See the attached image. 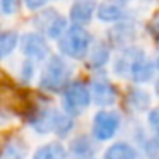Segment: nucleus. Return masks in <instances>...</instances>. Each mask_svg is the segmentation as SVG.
<instances>
[{
  "label": "nucleus",
  "mask_w": 159,
  "mask_h": 159,
  "mask_svg": "<svg viewBox=\"0 0 159 159\" xmlns=\"http://www.w3.org/2000/svg\"><path fill=\"white\" fill-rule=\"evenodd\" d=\"M111 57V46L108 45V41H93L89 52L86 55L87 65L94 70H101L104 65H108Z\"/></svg>",
  "instance_id": "obj_12"
},
{
  "label": "nucleus",
  "mask_w": 159,
  "mask_h": 159,
  "mask_svg": "<svg viewBox=\"0 0 159 159\" xmlns=\"http://www.w3.org/2000/svg\"><path fill=\"white\" fill-rule=\"evenodd\" d=\"M137 33H135V26L128 21H120L115 22V26L108 31V45L116 46V48H127V46L134 45Z\"/></svg>",
  "instance_id": "obj_10"
},
{
  "label": "nucleus",
  "mask_w": 159,
  "mask_h": 159,
  "mask_svg": "<svg viewBox=\"0 0 159 159\" xmlns=\"http://www.w3.org/2000/svg\"><path fill=\"white\" fill-rule=\"evenodd\" d=\"M21 7V0H0V14L14 16Z\"/></svg>",
  "instance_id": "obj_20"
},
{
  "label": "nucleus",
  "mask_w": 159,
  "mask_h": 159,
  "mask_svg": "<svg viewBox=\"0 0 159 159\" xmlns=\"http://www.w3.org/2000/svg\"><path fill=\"white\" fill-rule=\"evenodd\" d=\"M89 93H91V101L96 103L98 106H103V108L115 104L118 99L116 87L110 82V79H108L101 70H98V74L93 77V80H91Z\"/></svg>",
  "instance_id": "obj_8"
},
{
  "label": "nucleus",
  "mask_w": 159,
  "mask_h": 159,
  "mask_svg": "<svg viewBox=\"0 0 159 159\" xmlns=\"http://www.w3.org/2000/svg\"><path fill=\"white\" fill-rule=\"evenodd\" d=\"M19 45V34L16 31H0V60L9 57Z\"/></svg>",
  "instance_id": "obj_19"
},
{
  "label": "nucleus",
  "mask_w": 159,
  "mask_h": 159,
  "mask_svg": "<svg viewBox=\"0 0 159 159\" xmlns=\"http://www.w3.org/2000/svg\"><path fill=\"white\" fill-rule=\"evenodd\" d=\"M156 69H157V72H159V55H157V62H156Z\"/></svg>",
  "instance_id": "obj_25"
},
{
  "label": "nucleus",
  "mask_w": 159,
  "mask_h": 159,
  "mask_svg": "<svg viewBox=\"0 0 159 159\" xmlns=\"http://www.w3.org/2000/svg\"><path fill=\"white\" fill-rule=\"evenodd\" d=\"M104 159H139V152L130 142H115L104 151Z\"/></svg>",
  "instance_id": "obj_17"
},
{
  "label": "nucleus",
  "mask_w": 159,
  "mask_h": 159,
  "mask_svg": "<svg viewBox=\"0 0 159 159\" xmlns=\"http://www.w3.org/2000/svg\"><path fill=\"white\" fill-rule=\"evenodd\" d=\"M147 121H149V125H151V127L154 128V130H159V106L149 111V115H147Z\"/></svg>",
  "instance_id": "obj_22"
},
{
  "label": "nucleus",
  "mask_w": 159,
  "mask_h": 159,
  "mask_svg": "<svg viewBox=\"0 0 159 159\" xmlns=\"http://www.w3.org/2000/svg\"><path fill=\"white\" fill-rule=\"evenodd\" d=\"M156 65L151 62L144 50L139 46H127L113 63V72L118 77H128L135 84H147L154 77Z\"/></svg>",
  "instance_id": "obj_1"
},
{
  "label": "nucleus",
  "mask_w": 159,
  "mask_h": 159,
  "mask_svg": "<svg viewBox=\"0 0 159 159\" xmlns=\"http://www.w3.org/2000/svg\"><path fill=\"white\" fill-rule=\"evenodd\" d=\"M86 159H93V157H86Z\"/></svg>",
  "instance_id": "obj_26"
},
{
  "label": "nucleus",
  "mask_w": 159,
  "mask_h": 159,
  "mask_svg": "<svg viewBox=\"0 0 159 159\" xmlns=\"http://www.w3.org/2000/svg\"><path fill=\"white\" fill-rule=\"evenodd\" d=\"M72 79V67L63 55H50L45 60V67L39 75V89L58 94L67 87Z\"/></svg>",
  "instance_id": "obj_3"
},
{
  "label": "nucleus",
  "mask_w": 159,
  "mask_h": 159,
  "mask_svg": "<svg viewBox=\"0 0 159 159\" xmlns=\"http://www.w3.org/2000/svg\"><path fill=\"white\" fill-rule=\"evenodd\" d=\"M93 45V34L86 29V26L70 24L58 38V50L65 58L82 60L86 58Z\"/></svg>",
  "instance_id": "obj_4"
},
{
  "label": "nucleus",
  "mask_w": 159,
  "mask_h": 159,
  "mask_svg": "<svg viewBox=\"0 0 159 159\" xmlns=\"http://www.w3.org/2000/svg\"><path fill=\"white\" fill-rule=\"evenodd\" d=\"M69 149L58 140H52L38 147L33 154V159H67Z\"/></svg>",
  "instance_id": "obj_16"
},
{
  "label": "nucleus",
  "mask_w": 159,
  "mask_h": 159,
  "mask_svg": "<svg viewBox=\"0 0 159 159\" xmlns=\"http://www.w3.org/2000/svg\"><path fill=\"white\" fill-rule=\"evenodd\" d=\"M96 2L94 0H74L72 7L69 12V19L72 24H80L86 26L93 21L96 14Z\"/></svg>",
  "instance_id": "obj_11"
},
{
  "label": "nucleus",
  "mask_w": 159,
  "mask_h": 159,
  "mask_svg": "<svg viewBox=\"0 0 159 159\" xmlns=\"http://www.w3.org/2000/svg\"><path fill=\"white\" fill-rule=\"evenodd\" d=\"M48 0H24V5L29 11H39V9L46 7Z\"/></svg>",
  "instance_id": "obj_23"
},
{
  "label": "nucleus",
  "mask_w": 159,
  "mask_h": 159,
  "mask_svg": "<svg viewBox=\"0 0 159 159\" xmlns=\"http://www.w3.org/2000/svg\"><path fill=\"white\" fill-rule=\"evenodd\" d=\"M28 123L38 134H55L58 137H65L74 128V116L65 111H58L50 106H39L31 110L28 116Z\"/></svg>",
  "instance_id": "obj_2"
},
{
  "label": "nucleus",
  "mask_w": 159,
  "mask_h": 159,
  "mask_svg": "<svg viewBox=\"0 0 159 159\" xmlns=\"http://www.w3.org/2000/svg\"><path fill=\"white\" fill-rule=\"evenodd\" d=\"M0 16H2V14H0Z\"/></svg>",
  "instance_id": "obj_27"
},
{
  "label": "nucleus",
  "mask_w": 159,
  "mask_h": 159,
  "mask_svg": "<svg viewBox=\"0 0 159 159\" xmlns=\"http://www.w3.org/2000/svg\"><path fill=\"white\" fill-rule=\"evenodd\" d=\"M21 75H22V79L28 80V82L31 80V77L34 75V62H33V60H29V58L24 60L22 69H21Z\"/></svg>",
  "instance_id": "obj_21"
},
{
  "label": "nucleus",
  "mask_w": 159,
  "mask_h": 159,
  "mask_svg": "<svg viewBox=\"0 0 159 159\" xmlns=\"http://www.w3.org/2000/svg\"><path fill=\"white\" fill-rule=\"evenodd\" d=\"M121 125V115L115 110H101L93 118V139L106 142L116 135Z\"/></svg>",
  "instance_id": "obj_7"
},
{
  "label": "nucleus",
  "mask_w": 159,
  "mask_h": 159,
  "mask_svg": "<svg viewBox=\"0 0 159 159\" xmlns=\"http://www.w3.org/2000/svg\"><path fill=\"white\" fill-rule=\"evenodd\" d=\"M33 24H34L36 31L41 33L43 36H46V38H50V39H58L60 36H62V33L67 29L69 21H67V17H63L58 11H55V9L43 7V9H39V12L36 14Z\"/></svg>",
  "instance_id": "obj_6"
},
{
  "label": "nucleus",
  "mask_w": 159,
  "mask_h": 159,
  "mask_svg": "<svg viewBox=\"0 0 159 159\" xmlns=\"http://www.w3.org/2000/svg\"><path fill=\"white\" fill-rule=\"evenodd\" d=\"M127 106L130 108L134 113H142L147 111L151 106V94L147 91H144L142 87H130L127 91Z\"/></svg>",
  "instance_id": "obj_14"
},
{
  "label": "nucleus",
  "mask_w": 159,
  "mask_h": 159,
  "mask_svg": "<svg viewBox=\"0 0 159 159\" xmlns=\"http://www.w3.org/2000/svg\"><path fill=\"white\" fill-rule=\"evenodd\" d=\"M19 46L26 58L33 62H45L50 57V45L41 33H26L19 36Z\"/></svg>",
  "instance_id": "obj_9"
},
{
  "label": "nucleus",
  "mask_w": 159,
  "mask_h": 159,
  "mask_svg": "<svg viewBox=\"0 0 159 159\" xmlns=\"http://www.w3.org/2000/svg\"><path fill=\"white\" fill-rule=\"evenodd\" d=\"M152 142H154V145L159 149V130H156V134H154V137H152Z\"/></svg>",
  "instance_id": "obj_24"
},
{
  "label": "nucleus",
  "mask_w": 159,
  "mask_h": 159,
  "mask_svg": "<svg viewBox=\"0 0 159 159\" xmlns=\"http://www.w3.org/2000/svg\"><path fill=\"white\" fill-rule=\"evenodd\" d=\"M96 17L101 22L115 24V22L127 19V12H125L123 5L116 4V2H103L96 7Z\"/></svg>",
  "instance_id": "obj_13"
},
{
  "label": "nucleus",
  "mask_w": 159,
  "mask_h": 159,
  "mask_svg": "<svg viewBox=\"0 0 159 159\" xmlns=\"http://www.w3.org/2000/svg\"><path fill=\"white\" fill-rule=\"evenodd\" d=\"M94 139L87 137V135H79L75 137L69 145V152L77 159H86V157H93L96 154V144Z\"/></svg>",
  "instance_id": "obj_15"
},
{
  "label": "nucleus",
  "mask_w": 159,
  "mask_h": 159,
  "mask_svg": "<svg viewBox=\"0 0 159 159\" xmlns=\"http://www.w3.org/2000/svg\"><path fill=\"white\" fill-rule=\"evenodd\" d=\"M28 154V145L21 139H11L0 147V159H24Z\"/></svg>",
  "instance_id": "obj_18"
},
{
  "label": "nucleus",
  "mask_w": 159,
  "mask_h": 159,
  "mask_svg": "<svg viewBox=\"0 0 159 159\" xmlns=\"http://www.w3.org/2000/svg\"><path fill=\"white\" fill-rule=\"evenodd\" d=\"M91 101L89 86L82 80H70L62 91V106L63 111L70 116H79L87 110Z\"/></svg>",
  "instance_id": "obj_5"
}]
</instances>
